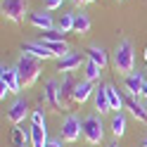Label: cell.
Wrapping results in <instances>:
<instances>
[{"label":"cell","instance_id":"obj_1","mask_svg":"<svg viewBox=\"0 0 147 147\" xmlns=\"http://www.w3.org/2000/svg\"><path fill=\"white\" fill-rule=\"evenodd\" d=\"M112 62H114L116 74H121L123 78H126V76H131V74L135 71V52H133V43L128 40V38H123L121 43L116 45Z\"/></svg>","mask_w":147,"mask_h":147},{"label":"cell","instance_id":"obj_2","mask_svg":"<svg viewBox=\"0 0 147 147\" xmlns=\"http://www.w3.org/2000/svg\"><path fill=\"white\" fill-rule=\"evenodd\" d=\"M17 71H19V78H22V88H31L40 76V59L24 52L17 62Z\"/></svg>","mask_w":147,"mask_h":147},{"label":"cell","instance_id":"obj_3","mask_svg":"<svg viewBox=\"0 0 147 147\" xmlns=\"http://www.w3.org/2000/svg\"><path fill=\"white\" fill-rule=\"evenodd\" d=\"M105 138V126H102V119H100V114H88L83 119V140L88 145H100Z\"/></svg>","mask_w":147,"mask_h":147},{"label":"cell","instance_id":"obj_4","mask_svg":"<svg viewBox=\"0 0 147 147\" xmlns=\"http://www.w3.org/2000/svg\"><path fill=\"white\" fill-rule=\"evenodd\" d=\"M0 10H3V17L12 24H19V22H24L26 14H31L29 12V0H3Z\"/></svg>","mask_w":147,"mask_h":147},{"label":"cell","instance_id":"obj_5","mask_svg":"<svg viewBox=\"0 0 147 147\" xmlns=\"http://www.w3.org/2000/svg\"><path fill=\"white\" fill-rule=\"evenodd\" d=\"M62 138L64 142H78L83 138V119H78L76 114H67L62 121Z\"/></svg>","mask_w":147,"mask_h":147},{"label":"cell","instance_id":"obj_6","mask_svg":"<svg viewBox=\"0 0 147 147\" xmlns=\"http://www.w3.org/2000/svg\"><path fill=\"white\" fill-rule=\"evenodd\" d=\"M43 102L55 112H64V102H62V93H59V81L57 78H48L45 81V90H43Z\"/></svg>","mask_w":147,"mask_h":147},{"label":"cell","instance_id":"obj_7","mask_svg":"<svg viewBox=\"0 0 147 147\" xmlns=\"http://www.w3.org/2000/svg\"><path fill=\"white\" fill-rule=\"evenodd\" d=\"M86 57L81 52H69V55H64V57H59L57 59V71L59 74H74L76 69H81V67H86Z\"/></svg>","mask_w":147,"mask_h":147},{"label":"cell","instance_id":"obj_8","mask_svg":"<svg viewBox=\"0 0 147 147\" xmlns=\"http://www.w3.org/2000/svg\"><path fill=\"white\" fill-rule=\"evenodd\" d=\"M26 116H29V100L26 97H17L10 105V109H7V119H10V123L19 126V123H24Z\"/></svg>","mask_w":147,"mask_h":147},{"label":"cell","instance_id":"obj_9","mask_svg":"<svg viewBox=\"0 0 147 147\" xmlns=\"http://www.w3.org/2000/svg\"><path fill=\"white\" fill-rule=\"evenodd\" d=\"M22 52L31 55V57H36V59H52L55 57V52L45 43H40V40H26L22 45Z\"/></svg>","mask_w":147,"mask_h":147},{"label":"cell","instance_id":"obj_10","mask_svg":"<svg viewBox=\"0 0 147 147\" xmlns=\"http://www.w3.org/2000/svg\"><path fill=\"white\" fill-rule=\"evenodd\" d=\"M123 88H126L128 97H140L142 88H145V74L142 71H133L131 76L123 78Z\"/></svg>","mask_w":147,"mask_h":147},{"label":"cell","instance_id":"obj_11","mask_svg":"<svg viewBox=\"0 0 147 147\" xmlns=\"http://www.w3.org/2000/svg\"><path fill=\"white\" fill-rule=\"evenodd\" d=\"M90 95H95L93 83H90L88 78L76 81V88H74V102H76V105H86L88 100H90Z\"/></svg>","mask_w":147,"mask_h":147},{"label":"cell","instance_id":"obj_12","mask_svg":"<svg viewBox=\"0 0 147 147\" xmlns=\"http://www.w3.org/2000/svg\"><path fill=\"white\" fill-rule=\"evenodd\" d=\"M74 88H76V81H74V76H71V74H62V81H59V93H62L64 109H69V105L74 102Z\"/></svg>","mask_w":147,"mask_h":147},{"label":"cell","instance_id":"obj_13","mask_svg":"<svg viewBox=\"0 0 147 147\" xmlns=\"http://www.w3.org/2000/svg\"><path fill=\"white\" fill-rule=\"evenodd\" d=\"M0 81H5L7 86L12 88V93H19L22 90V78H19V71L17 67H0Z\"/></svg>","mask_w":147,"mask_h":147},{"label":"cell","instance_id":"obj_14","mask_svg":"<svg viewBox=\"0 0 147 147\" xmlns=\"http://www.w3.org/2000/svg\"><path fill=\"white\" fill-rule=\"evenodd\" d=\"M29 22L36 26V29H43V31H50L52 26H55L50 10H36V12H31L29 14Z\"/></svg>","mask_w":147,"mask_h":147},{"label":"cell","instance_id":"obj_15","mask_svg":"<svg viewBox=\"0 0 147 147\" xmlns=\"http://www.w3.org/2000/svg\"><path fill=\"white\" fill-rule=\"evenodd\" d=\"M126 107H128V112L133 114L135 121L147 123V107L140 102V97H126Z\"/></svg>","mask_w":147,"mask_h":147},{"label":"cell","instance_id":"obj_16","mask_svg":"<svg viewBox=\"0 0 147 147\" xmlns=\"http://www.w3.org/2000/svg\"><path fill=\"white\" fill-rule=\"evenodd\" d=\"M93 97H95V109H97L100 114L112 112V105H109V95H107V86H97Z\"/></svg>","mask_w":147,"mask_h":147},{"label":"cell","instance_id":"obj_17","mask_svg":"<svg viewBox=\"0 0 147 147\" xmlns=\"http://www.w3.org/2000/svg\"><path fill=\"white\" fill-rule=\"evenodd\" d=\"M48 128L45 126H31V147H48Z\"/></svg>","mask_w":147,"mask_h":147},{"label":"cell","instance_id":"obj_18","mask_svg":"<svg viewBox=\"0 0 147 147\" xmlns=\"http://www.w3.org/2000/svg\"><path fill=\"white\" fill-rule=\"evenodd\" d=\"M90 26H93V22H90L88 12H86V10L76 12V22H74V33H78V36H86V33H90Z\"/></svg>","mask_w":147,"mask_h":147},{"label":"cell","instance_id":"obj_19","mask_svg":"<svg viewBox=\"0 0 147 147\" xmlns=\"http://www.w3.org/2000/svg\"><path fill=\"white\" fill-rule=\"evenodd\" d=\"M86 52H88V59H93V62H95V64H100L102 69L107 67L109 55H107V50H105V48H100V45H90Z\"/></svg>","mask_w":147,"mask_h":147},{"label":"cell","instance_id":"obj_20","mask_svg":"<svg viewBox=\"0 0 147 147\" xmlns=\"http://www.w3.org/2000/svg\"><path fill=\"white\" fill-rule=\"evenodd\" d=\"M107 95H109V105H112V109H114V112H121V109L126 107L123 95L119 93V90H116L112 83H107Z\"/></svg>","mask_w":147,"mask_h":147},{"label":"cell","instance_id":"obj_21","mask_svg":"<svg viewBox=\"0 0 147 147\" xmlns=\"http://www.w3.org/2000/svg\"><path fill=\"white\" fill-rule=\"evenodd\" d=\"M112 133H114V138H121L126 133V114L123 112H114V116H112Z\"/></svg>","mask_w":147,"mask_h":147},{"label":"cell","instance_id":"obj_22","mask_svg":"<svg viewBox=\"0 0 147 147\" xmlns=\"http://www.w3.org/2000/svg\"><path fill=\"white\" fill-rule=\"evenodd\" d=\"M83 69H86V71H83V78H88L90 83H95V81H100V76H102V67H100V64H95L93 59H88Z\"/></svg>","mask_w":147,"mask_h":147},{"label":"cell","instance_id":"obj_23","mask_svg":"<svg viewBox=\"0 0 147 147\" xmlns=\"http://www.w3.org/2000/svg\"><path fill=\"white\" fill-rule=\"evenodd\" d=\"M74 22H76V12H64L57 22V31H62V33L74 31Z\"/></svg>","mask_w":147,"mask_h":147},{"label":"cell","instance_id":"obj_24","mask_svg":"<svg viewBox=\"0 0 147 147\" xmlns=\"http://www.w3.org/2000/svg\"><path fill=\"white\" fill-rule=\"evenodd\" d=\"M26 142H31V128L24 131V128H12V145L14 147H24Z\"/></svg>","mask_w":147,"mask_h":147},{"label":"cell","instance_id":"obj_25","mask_svg":"<svg viewBox=\"0 0 147 147\" xmlns=\"http://www.w3.org/2000/svg\"><path fill=\"white\" fill-rule=\"evenodd\" d=\"M38 40H40V43H62V40H64V33L57 31V29H50V31H43Z\"/></svg>","mask_w":147,"mask_h":147},{"label":"cell","instance_id":"obj_26","mask_svg":"<svg viewBox=\"0 0 147 147\" xmlns=\"http://www.w3.org/2000/svg\"><path fill=\"white\" fill-rule=\"evenodd\" d=\"M45 45H48V48H50V50L55 52V57H57V59H59V57H64V55H69V52H71V50H69V45L64 43V40H62V43H45Z\"/></svg>","mask_w":147,"mask_h":147},{"label":"cell","instance_id":"obj_27","mask_svg":"<svg viewBox=\"0 0 147 147\" xmlns=\"http://www.w3.org/2000/svg\"><path fill=\"white\" fill-rule=\"evenodd\" d=\"M31 123L33 126H45V112L43 109H33L31 112Z\"/></svg>","mask_w":147,"mask_h":147},{"label":"cell","instance_id":"obj_28","mask_svg":"<svg viewBox=\"0 0 147 147\" xmlns=\"http://www.w3.org/2000/svg\"><path fill=\"white\" fill-rule=\"evenodd\" d=\"M64 3H67V0H45V10H59V7L64 5Z\"/></svg>","mask_w":147,"mask_h":147},{"label":"cell","instance_id":"obj_29","mask_svg":"<svg viewBox=\"0 0 147 147\" xmlns=\"http://www.w3.org/2000/svg\"><path fill=\"white\" fill-rule=\"evenodd\" d=\"M10 93H12V88H10V86H7V83H5V81H0V100H5V97H7V95H10Z\"/></svg>","mask_w":147,"mask_h":147},{"label":"cell","instance_id":"obj_30","mask_svg":"<svg viewBox=\"0 0 147 147\" xmlns=\"http://www.w3.org/2000/svg\"><path fill=\"white\" fill-rule=\"evenodd\" d=\"M62 140L64 138H52V140L48 142V147H62Z\"/></svg>","mask_w":147,"mask_h":147},{"label":"cell","instance_id":"obj_31","mask_svg":"<svg viewBox=\"0 0 147 147\" xmlns=\"http://www.w3.org/2000/svg\"><path fill=\"white\" fill-rule=\"evenodd\" d=\"M142 97H147V76H145V88H142Z\"/></svg>","mask_w":147,"mask_h":147},{"label":"cell","instance_id":"obj_32","mask_svg":"<svg viewBox=\"0 0 147 147\" xmlns=\"http://www.w3.org/2000/svg\"><path fill=\"white\" fill-rule=\"evenodd\" d=\"M88 3H95V0H81V3H78V7H81V5H88Z\"/></svg>","mask_w":147,"mask_h":147},{"label":"cell","instance_id":"obj_33","mask_svg":"<svg viewBox=\"0 0 147 147\" xmlns=\"http://www.w3.org/2000/svg\"><path fill=\"white\" fill-rule=\"evenodd\" d=\"M107 147H119V142H109V145H107Z\"/></svg>","mask_w":147,"mask_h":147},{"label":"cell","instance_id":"obj_34","mask_svg":"<svg viewBox=\"0 0 147 147\" xmlns=\"http://www.w3.org/2000/svg\"><path fill=\"white\" fill-rule=\"evenodd\" d=\"M142 147H147V135H145V138H142Z\"/></svg>","mask_w":147,"mask_h":147},{"label":"cell","instance_id":"obj_35","mask_svg":"<svg viewBox=\"0 0 147 147\" xmlns=\"http://www.w3.org/2000/svg\"><path fill=\"white\" fill-rule=\"evenodd\" d=\"M71 3H74V5H78V3H81V0H71Z\"/></svg>","mask_w":147,"mask_h":147},{"label":"cell","instance_id":"obj_36","mask_svg":"<svg viewBox=\"0 0 147 147\" xmlns=\"http://www.w3.org/2000/svg\"><path fill=\"white\" fill-rule=\"evenodd\" d=\"M145 62H147V48H145Z\"/></svg>","mask_w":147,"mask_h":147}]
</instances>
